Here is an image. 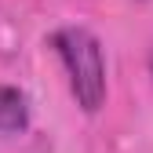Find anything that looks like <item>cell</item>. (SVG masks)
<instances>
[{
  "mask_svg": "<svg viewBox=\"0 0 153 153\" xmlns=\"http://www.w3.org/2000/svg\"><path fill=\"white\" fill-rule=\"evenodd\" d=\"M51 48L66 66L73 99L84 113H95L106 102V55L99 36L84 26H62L51 33Z\"/></svg>",
  "mask_w": 153,
  "mask_h": 153,
  "instance_id": "6da1fadb",
  "label": "cell"
},
{
  "mask_svg": "<svg viewBox=\"0 0 153 153\" xmlns=\"http://www.w3.org/2000/svg\"><path fill=\"white\" fill-rule=\"evenodd\" d=\"M29 124V99L11 84H0V135H15Z\"/></svg>",
  "mask_w": 153,
  "mask_h": 153,
  "instance_id": "7a4b0ae2",
  "label": "cell"
},
{
  "mask_svg": "<svg viewBox=\"0 0 153 153\" xmlns=\"http://www.w3.org/2000/svg\"><path fill=\"white\" fill-rule=\"evenodd\" d=\"M149 73H153V55H149Z\"/></svg>",
  "mask_w": 153,
  "mask_h": 153,
  "instance_id": "3957f363",
  "label": "cell"
}]
</instances>
